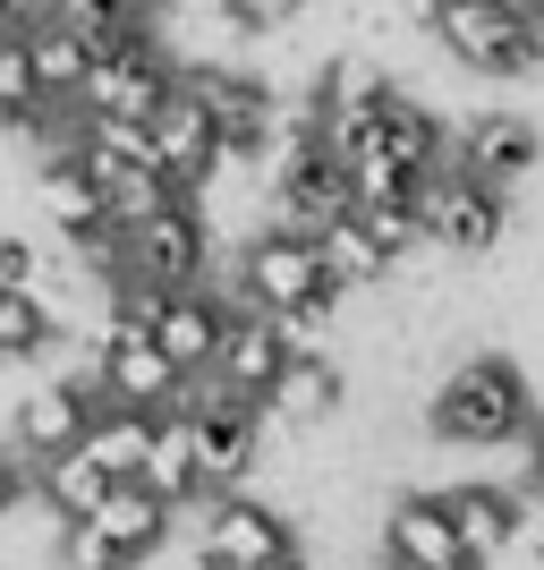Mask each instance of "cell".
I'll return each mask as SVG.
<instances>
[{"mask_svg": "<svg viewBox=\"0 0 544 570\" xmlns=\"http://www.w3.org/2000/svg\"><path fill=\"white\" fill-rule=\"evenodd\" d=\"M527 417H536V392L511 357H459L443 375V392L426 401V434L434 443H459V452H502L520 443Z\"/></svg>", "mask_w": 544, "mask_h": 570, "instance_id": "obj_1", "label": "cell"}, {"mask_svg": "<svg viewBox=\"0 0 544 570\" xmlns=\"http://www.w3.org/2000/svg\"><path fill=\"white\" fill-rule=\"evenodd\" d=\"M69 102L43 95L34 77V51H26V26H0V128H60Z\"/></svg>", "mask_w": 544, "mask_h": 570, "instance_id": "obj_25", "label": "cell"}, {"mask_svg": "<svg viewBox=\"0 0 544 570\" xmlns=\"http://www.w3.org/2000/svg\"><path fill=\"white\" fill-rule=\"evenodd\" d=\"M221 289H230L238 307H256V315H289V307H307V298H340V289L324 282L315 230H298V222H273V230L247 238Z\"/></svg>", "mask_w": 544, "mask_h": 570, "instance_id": "obj_3", "label": "cell"}, {"mask_svg": "<svg viewBox=\"0 0 544 570\" xmlns=\"http://www.w3.org/2000/svg\"><path fill=\"white\" fill-rule=\"evenodd\" d=\"M26 502H34V452L9 434V443H0V520H9V511H26Z\"/></svg>", "mask_w": 544, "mask_h": 570, "instance_id": "obj_31", "label": "cell"}, {"mask_svg": "<svg viewBox=\"0 0 544 570\" xmlns=\"http://www.w3.org/2000/svg\"><path fill=\"white\" fill-rule=\"evenodd\" d=\"M520 9H527V18H544V0H520Z\"/></svg>", "mask_w": 544, "mask_h": 570, "instance_id": "obj_37", "label": "cell"}, {"mask_svg": "<svg viewBox=\"0 0 544 570\" xmlns=\"http://www.w3.org/2000/svg\"><path fill=\"white\" fill-rule=\"evenodd\" d=\"M357 222L383 238V256H392V264L417 256V247H434V238H426V214H417V188H408V196H383V205H357Z\"/></svg>", "mask_w": 544, "mask_h": 570, "instance_id": "obj_28", "label": "cell"}, {"mask_svg": "<svg viewBox=\"0 0 544 570\" xmlns=\"http://www.w3.org/2000/svg\"><path fill=\"white\" fill-rule=\"evenodd\" d=\"M375 154H392V163H400L408 179H426L434 163H451V128H443V119H434L417 95L383 86V128H375Z\"/></svg>", "mask_w": 544, "mask_h": 570, "instance_id": "obj_17", "label": "cell"}, {"mask_svg": "<svg viewBox=\"0 0 544 570\" xmlns=\"http://www.w3.org/2000/svg\"><path fill=\"white\" fill-rule=\"evenodd\" d=\"M451 163L511 196L520 179H536V170H544V128L527 111H468L459 128H451Z\"/></svg>", "mask_w": 544, "mask_h": 570, "instance_id": "obj_10", "label": "cell"}, {"mask_svg": "<svg viewBox=\"0 0 544 570\" xmlns=\"http://www.w3.org/2000/svg\"><path fill=\"white\" fill-rule=\"evenodd\" d=\"M0 282H43V256H34V238L0 230Z\"/></svg>", "mask_w": 544, "mask_h": 570, "instance_id": "obj_32", "label": "cell"}, {"mask_svg": "<svg viewBox=\"0 0 544 570\" xmlns=\"http://www.w3.org/2000/svg\"><path fill=\"white\" fill-rule=\"evenodd\" d=\"M536 26H544V18H536Z\"/></svg>", "mask_w": 544, "mask_h": 570, "instance_id": "obj_38", "label": "cell"}, {"mask_svg": "<svg viewBox=\"0 0 544 570\" xmlns=\"http://www.w3.org/2000/svg\"><path fill=\"white\" fill-rule=\"evenodd\" d=\"M170 86H179V51L162 43V26H145L137 43L95 51V69H86V86H77V111H95V119H154L170 102Z\"/></svg>", "mask_w": 544, "mask_h": 570, "instance_id": "obj_5", "label": "cell"}, {"mask_svg": "<svg viewBox=\"0 0 544 570\" xmlns=\"http://www.w3.org/2000/svg\"><path fill=\"white\" fill-rule=\"evenodd\" d=\"M315 256H324L332 289H383V282H392V256H383V238L357 222V205H349V214H332V222H315Z\"/></svg>", "mask_w": 544, "mask_h": 570, "instance_id": "obj_21", "label": "cell"}, {"mask_svg": "<svg viewBox=\"0 0 544 570\" xmlns=\"http://www.w3.org/2000/svg\"><path fill=\"white\" fill-rule=\"evenodd\" d=\"M426 26L468 77H536L544 69V26L520 0H434Z\"/></svg>", "mask_w": 544, "mask_h": 570, "instance_id": "obj_2", "label": "cell"}, {"mask_svg": "<svg viewBox=\"0 0 544 570\" xmlns=\"http://www.w3.org/2000/svg\"><path fill=\"white\" fill-rule=\"evenodd\" d=\"M145 128H154V154H162V170H170L188 196H205L221 170H230V154H221V119H214V102L196 95L188 77L170 86V102L145 119Z\"/></svg>", "mask_w": 544, "mask_h": 570, "instance_id": "obj_9", "label": "cell"}, {"mask_svg": "<svg viewBox=\"0 0 544 570\" xmlns=\"http://www.w3.org/2000/svg\"><path fill=\"white\" fill-rule=\"evenodd\" d=\"M95 528L111 537L119 553H137V562H154L170 537V502L145 485V476H111V494L95 502Z\"/></svg>", "mask_w": 544, "mask_h": 570, "instance_id": "obj_18", "label": "cell"}, {"mask_svg": "<svg viewBox=\"0 0 544 570\" xmlns=\"http://www.w3.org/2000/svg\"><path fill=\"white\" fill-rule=\"evenodd\" d=\"M51 562H60V570H145L137 553H119L95 520H69V528H60V553H51Z\"/></svg>", "mask_w": 544, "mask_h": 570, "instance_id": "obj_30", "label": "cell"}, {"mask_svg": "<svg viewBox=\"0 0 544 570\" xmlns=\"http://www.w3.org/2000/svg\"><path fill=\"white\" fill-rule=\"evenodd\" d=\"M119 238H128L119 273H137V282H154V289H188V282H205V273H214V222H205V205H196V196H170L162 214L128 222Z\"/></svg>", "mask_w": 544, "mask_h": 570, "instance_id": "obj_7", "label": "cell"}, {"mask_svg": "<svg viewBox=\"0 0 544 570\" xmlns=\"http://www.w3.org/2000/svg\"><path fill=\"white\" fill-rule=\"evenodd\" d=\"M383 570H494V562L459 546L443 494H400L383 511Z\"/></svg>", "mask_w": 544, "mask_h": 570, "instance_id": "obj_12", "label": "cell"}, {"mask_svg": "<svg viewBox=\"0 0 544 570\" xmlns=\"http://www.w3.org/2000/svg\"><path fill=\"white\" fill-rule=\"evenodd\" d=\"M340 409H349V366H340V357H324V350H289V366L273 375V392H264V417H273V426H289V434L332 426Z\"/></svg>", "mask_w": 544, "mask_h": 570, "instance_id": "obj_14", "label": "cell"}, {"mask_svg": "<svg viewBox=\"0 0 544 570\" xmlns=\"http://www.w3.org/2000/svg\"><path fill=\"white\" fill-rule=\"evenodd\" d=\"M281 366H289L281 324H273V315H256V307H230V324H221V350H214V366H205V383H221V392H247V401H264Z\"/></svg>", "mask_w": 544, "mask_h": 570, "instance_id": "obj_15", "label": "cell"}, {"mask_svg": "<svg viewBox=\"0 0 544 570\" xmlns=\"http://www.w3.org/2000/svg\"><path fill=\"white\" fill-rule=\"evenodd\" d=\"M417 214H426V238L443 256H494L502 230H511V196L485 188V179L459 170V163H434L426 179H417Z\"/></svg>", "mask_w": 544, "mask_h": 570, "instance_id": "obj_6", "label": "cell"}, {"mask_svg": "<svg viewBox=\"0 0 544 570\" xmlns=\"http://www.w3.org/2000/svg\"><path fill=\"white\" fill-rule=\"evenodd\" d=\"M221 26L238 43H281V35L307 26V0H221Z\"/></svg>", "mask_w": 544, "mask_h": 570, "instance_id": "obj_29", "label": "cell"}, {"mask_svg": "<svg viewBox=\"0 0 544 570\" xmlns=\"http://www.w3.org/2000/svg\"><path fill=\"white\" fill-rule=\"evenodd\" d=\"M520 443H527V494L544 502V417H527V434H520Z\"/></svg>", "mask_w": 544, "mask_h": 570, "instance_id": "obj_33", "label": "cell"}, {"mask_svg": "<svg viewBox=\"0 0 544 570\" xmlns=\"http://www.w3.org/2000/svg\"><path fill=\"white\" fill-rule=\"evenodd\" d=\"M102 494H111V469H102L86 443H77V452H60V460H34V502H43L60 528H69V520H95Z\"/></svg>", "mask_w": 544, "mask_h": 570, "instance_id": "obj_23", "label": "cell"}, {"mask_svg": "<svg viewBox=\"0 0 544 570\" xmlns=\"http://www.w3.org/2000/svg\"><path fill=\"white\" fill-rule=\"evenodd\" d=\"M230 289H214V282H188V289H162V298H154V324H145V333L162 341L170 350V366H179V375H205V366H214V350H221V324H230Z\"/></svg>", "mask_w": 544, "mask_h": 570, "instance_id": "obj_13", "label": "cell"}, {"mask_svg": "<svg viewBox=\"0 0 544 570\" xmlns=\"http://www.w3.org/2000/svg\"><path fill=\"white\" fill-rule=\"evenodd\" d=\"M256 570H315V562H307V553H298V546H289V553H264Z\"/></svg>", "mask_w": 544, "mask_h": 570, "instance_id": "obj_34", "label": "cell"}, {"mask_svg": "<svg viewBox=\"0 0 544 570\" xmlns=\"http://www.w3.org/2000/svg\"><path fill=\"white\" fill-rule=\"evenodd\" d=\"M196 511H205V520H196V570H256L264 553H289V546H298L281 511L256 502V494H238V485L205 494Z\"/></svg>", "mask_w": 544, "mask_h": 570, "instance_id": "obj_8", "label": "cell"}, {"mask_svg": "<svg viewBox=\"0 0 544 570\" xmlns=\"http://www.w3.org/2000/svg\"><path fill=\"white\" fill-rule=\"evenodd\" d=\"M154 417H162V409H128V401L95 409V417H86V452H95L111 476H137L145 469V443H154Z\"/></svg>", "mask_w": 544, "mask_h": 570, "instance_id": "obj_26", "label": "cell"}, {"mask_svg": "<svg viewBox=\"0 0 544 570\" xmlns=\"http://www.w3.org/2000/svg\"><path fill=\"white\" fill-rule=\"evenodd\" d=\"M18 26H26V51H34V77H43V95L77 111V86H86V69H95V43H86L69 18H51V9H26Z\"/></svg>", "mask_w": 544, "mask_h": 570, "instance_id": "obj_19", "label": "cell"}, {"mask_svg": "<svg viewBox=\"0 0 544 570\" xmlns=\"http://www.w3.org/2000/svg\"><path fill=\"white\" fill-rule=\"evenodd\" d=\"M51 341H60V315L43 307V289H34V282H0V366L43 357Z\"/></svg>", "mask_w": 544, "mask_h": 570, "instance_id": "obj_27", "label": "cell"}, {"mask_svg": "<svg viewBox=\"0 0 544 570\" xmlns=\"http://www.w3.org/2000/svg\"><path fill=\"white\" fill-rule=\"evenodd\" d=\"M26 18V0H0V26H18Z\"/></svg>", "mask_w": 544, "mask_h": 570, "instance_id": "obj_35", "label": "cell"}, {"mask_svg": "<svg viewBox=\"0 0 544 570\" xmlns=\"http://www.w3.org/2000/svg\"><path fill=\"white\" fill-rule=\"evenodd\" d=\"M9 434H18L34 460H60V452L86 443V409H77L69 383H34V392L18 401V417H9Z\"/></svg>", "mask_w": 544, "mask_h": 570, "instance_id": "obj_22", "label": "cell"}, {"mask_svg": "<svg viewBox=\"0 0 544 570\" xmlns=\"http://www.w3.org/2000/svg\"><path fill=\"white\" fill-rule=\"evenodd\" d=\"M443 511H451V528H459V546L485 553V562L527 537V502L511 494V485H476V476H468V485H451V494H443Z\"/></svg>", "mask_w": 544, "mask_h": 570, "instance_id": "obj_16", "label": "cell"}, {"mask_svg": "<svg viewBox=\"0 0 544 570\" xmlns=\"http://www.w3.org/2000/svg\"><path fill=\"white\" fill-rule=\"evenodd\" d=\"M34 188H43V222H51L60 238H86V230H102V222H111V205H102V179L77 163V145H60V154H51Z\"/></svg>", "mask_w": 544, "mask_h": 570, "instance_id": "obj_20", "label": "cell"}, {"mask_svg": "<svg viewBox=\"0 0 544 570\" xmlns=\"http://www.w3.org/2000/svg\"><path fill=\"white\" fill-rule=\"evenodd\" d=\"M128 9H145V18H162V9H170V0H128Z\"/></svg>", "mask_w": 544, "mask_h": 570, "instance_id": "obj_36", "label": "cell"}, {"mask_svg": "<svg viewBox=\"0 0 544 570\" xmlns=\"http://www.w3.org/2000/svg\"><path fill=\"white\" fill-rule=\"evenodd\" d=\"M95 366H102V383H111V401H128V409H179L188 401V375L170 366V350L145 333V324H102Z\"/></svg>", "mask_w": 544, "mask_h": 570, "instance_id": "obj_11", "label": "cell"}, {"mask_svg": "<svg viewBox=\"0 0 544 570\" xmlns=\"http://www.w3.org/2000/svg\"><path fill=\"white\" fill-rule=\"evenodd\" d=\"M137 476L170 502V511L205 494V485H196V426H188V401L154 417V443H145V469H137Z\"/></svg>", "mask_w": 544, "mask_h": 570, "instance_id": "obj_24", "label": "cell"}, {"mask_svg": "<svg viewBox=\"0 0 544 570\" xmlns=\"http://www.w3.org/2000/svg\"><path fill=\"white\" fill-rule=\"evenodd\" d=\"M188 426H196V485H205V494H221V485H247V476H256L273 417H264V401L221 392V383L196 375V383H188ZM205 494H196V502H205Z\"/></svg>", "mask_w": 544, "mask_h": 570, "instance_id": "obj_4", "label": "cell"}]
</instances>
